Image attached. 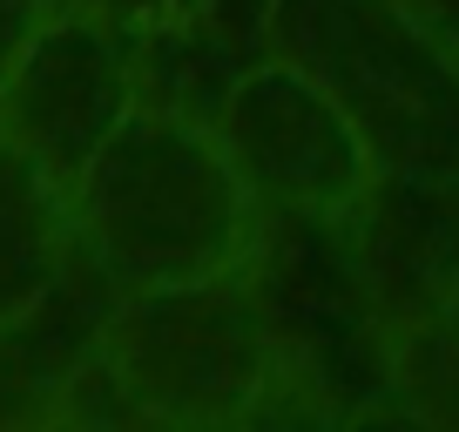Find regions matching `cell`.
<instances>
[{
  "label": "cell",
  "instance_id": "obj_1",
  "mask_svg": "<svg viewBox=\"0 0 459 432\" xmlns=\"http://www.w3.org/2000/svg\"><path fill=\"white\" fill-rule=\"evenodd\" d=\"M257 48L338 101L378 176L459 189V41L426 0H264Z\"/></svg>",
  "mask_w": 459,
  "mask_h": 432
},
{
  "label": "cell",
  "instance_id": "obj_2",
  "mask_svg": "<svg viewBox=\"0 0 459 432\" xmlns=\"http://www.w3.org/2000/svg\"><path fill=\"white\" fill-rule=\"evenodd\" d=\"M257 196L237 176L216 122L143 108L101 143L74 183V223L115 290H162L244 271L257 244Z\"/></svg>",
  "mask_w": 459,
  "mask_h": 432
},
{
  "label": "cell",
  "instance_id": "obj_3",
  "mask_svg": "<svg viewBox=\"0 0 459 432\" xmlns=\"http://www.w3.org/2000/svg\"><path fill=\"white\" fill-rule=\"evenodd\" d=\"M271 317L237 271L122 290L101 317V378L156 432H244L271 392Z\"/></svg>",
  "mask_w": 459,
  "mask_h": 432
},
{
  "label": "cell",
  "instance_id": "obj_4",
  "mask_svg": "<svg viewBox=\"0 0 459 432\" xmlns=\"http://www.w3.org/2000/svg\"><path fill=\"white\" fill-rule=\"evenodd\" d=\"M216 135L237 176L250 183L257 210L271 216H344L378 176L351 116L304 68L271 55L223 88Z\"/></svg>",
  "mask_w": 459,
  "mask_h": 432
},
{
  "label": "cell",
  "instance_id": "obj_5",
  "mask_svg": "<svg viewBox=\"0 0 459 432\" xmlns=\"http://www.w3.org/2000/svg\"><path fill=\"white\" fill-rule=\"evenodd\" d=\"M135 116L129 41L82 7H55L14 74L0 82V135L28 149L55 183H82L122 122Z\"/></svg>",
  "mask_w": 459,
  "mask_h": 432
},
{
  "label": "cell",
  "instance_id": "obj_6",
  "mask_svg": "<svg viewBox=\"0 0 459 432\" xmlns=\"http://www.w3.org/2000/svg\"><path fill=\"white\" fill-rule=\"evenodd\" d=\"M74 244H82L74 189L0 135V332L28 324L48 304Z\"/></svg>",
  "mask_w": 459,
  "mask_h": 432
},
{
  "label": "cell",
  "instance_id": "obj_7",
  "mask_svg": "<svg viewBox=\"0 0 459 432\" xmlns=\"http://www.w3.org/2000/svg\"><path fill=\"white\" fill-rule=\"evenodd\" d=\"M399 392L439 432H459V351H453V338L439 332V317L419 324V332L399 345Z\"/></svg>",
  "mask_w": 459,
  "mask_h": 432
},
{
  "label": "cell",
  "instance_id": "obj_8",
  "mask_svg": "<svg viewBox=\"0 0 459 432\" xmlns=\"http://www.w3.org/2000/svg\"><path fill=\"white\" fill-rule=\"evenodd\" d=\"M61 7H82L101 28H115L122 41H156V34H189L210 0H61Z\"/></svg>",
  "mask_w": 459,
  "mask_h": 432
},
{
  "label": "cell",
  "instance_id": "obj_9",
  "mask_svg": "<svg viewBox=\"0 0 459 432\" xmlns=\"http://www.w3.org/2000/svg\"><path fill=\"white\" fill-rule=\"evenodd\" d=\"M108 392H115V385H108ZM34 432H156V426H149V419L135 412L122 392H115V405H74V399H68L61 412H48Z\"/></svg>",
  "mask_w": 459,
  "mask_h": 432
},
{
  "label": "cell",
  "instance_id": "obj_10",
  "mask_svg": "<svg viewBox=\"0 0 459 432\" xmlns=\"http://www.w3.org/2000/svg\"><path fill=\"white\" fill-rule=\"evenodd\" d=\"M331 432H439V426H432V419L419 412L405 392H378V399L351 405V412H344Z\"/></svg>",
  "mask_w": 459,
  "mask_h": 432
},
{
  "label": "cell",
  "instance_id": "obj_11",
  "mask_svg": "<svg viewBox=\"0 0 459 432\" xmlns=\"http://www.w3.org/2000/svg\"><path fill=\"white\" fill-rule=\"evenodd\" d=\"M61 0H0V82L14 74V61L28 55V41L41 34V21L55 14Z\"/></svg>",
  "mask_w": 459,
  "mask_h": 432
},
{
  "label": "cell",
  "instance_id": "obj_12",
  "mask_svg": "<svg viewBox=\"0 0 459 432\" xmlns=\"http://www.w3.org/2000/svg\"><path fill=\"white\" fill-rule=\"evenodd\" d=\"M439 332L453 338V351H459V277H453V290H446V304H439Z\"/></svg>",
  "mask_w": 459,
  "mask_h": 432
}]
</instances>
